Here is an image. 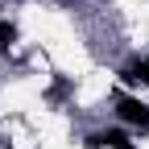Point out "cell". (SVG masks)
I'll return each mask as SVG.
<instances>
[{"label": "cell", "instance_id": "cell-4", "mask_svg": "<svg viewBox=\"0 0 149 149\" xmlns=\"http://www.w3.org/2000/svg\"><path fill=\"white\" fill-rule=\"evenodd\" d=\"M13 42H17V25H13V21H4V25H0V50H8Z\"/></svg>", "mask_w": 149, "mask_h": 149}, {"label": "cell", "instance_id": "cell-2", "mask_svg": "<svg viewBox=\"0 0 149 149\" xmlns=\"http://www.w3.org/2000/svg\"><path fill=\"white\" fill-rule=\"evenodd\" d=\"M87 149H137L133 141H128L120 128H108V133H95V137H87Z\"/></svg>", "mask_w": 149, "mask_h": 149}, {"label": "cell", "instance_id": "cell-1", "mask_svg": "<svg viewBox=\"0 0 149 149\" xmlns=\"http://www.w3.org/2000/svg\"><path fill=\"white\" fill-rule=\"evenodd\" d=\"M120 120H128V124H137V128H149V104H141V100H133V95H120Z\"/></svg>", "mask_w": 149, "mask_h": 149}, {"label": "cell", "instance_id": "cell-3", "mask_svg": "<svg viewBox=\"0 0 149 149\" xmlns=\"http://www.w3.org/2000/svg\"><path fill=\"white\" fill-rule=\"evenodd\" d=\"M120 74H124L128 83H149V58H137V62H128Z\"/></svg>", "mask_w": 149, "mask_h": 149}]
</instances>
